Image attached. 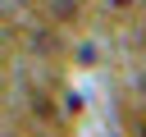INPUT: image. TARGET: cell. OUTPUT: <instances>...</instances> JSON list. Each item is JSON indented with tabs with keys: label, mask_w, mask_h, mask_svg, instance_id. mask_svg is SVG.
Instances as JSON below:
<instances>
[{
	"label": "cell",
	"mask_w": 146,
	"mask_h": 137,
	"mask_svg": "<svg viewBox=\"0 0 146 137\" xmlns=\"http://www.w3.org/2000/svg\"><path fill=\"white\" fill-rule=\"evenodd\" d=\"M100 5H105V9H110V14H128V9H132V5H137V0H100Z\"/></svg>",
	"instance_id": "obj_1"
}]
</instances>
